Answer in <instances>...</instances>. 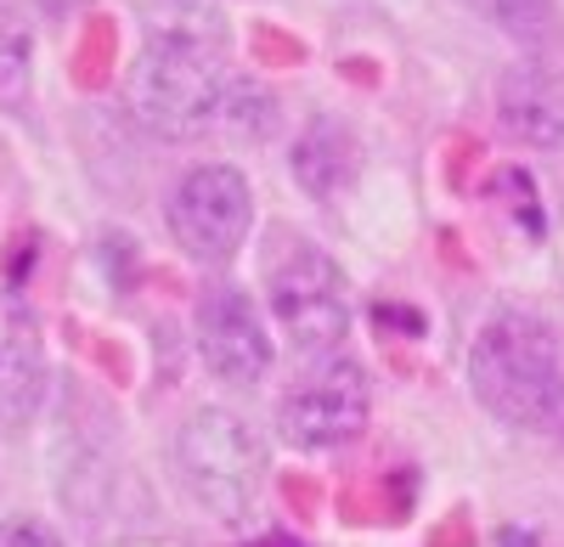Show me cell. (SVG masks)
Segmentation results:
<instances>
[{"label": "cell", "mask_w": 564, "mask_h": 547, "mask_svg": "<svg viewBox=\"0 0 564 547\" xmlns=\"http://www.w3.org/2000/svg\"><path fill=\"white\" fill-rule=\"evenodd\" d=\"M34 85V18L23 0H0V108H23Z\"/></svg>", "instance_id": "8fae6325"}, {"label": "cell", "mask_w": 564, "mask_h": 547, "mask_svg": "<svg viewBox=\"0 0 564 547\" xmlns=\"http://www.w3.org/2000/svg\"><path fill=\"white\" fill-rule=\"evenodd\" d=\"M175 480L193 503L215 519H238L254 508L265 485V440L254 435L249 418L226 413V406H204L175 429L170 446Z\"/></svg>", "instance_id": "3957f363"}, {"label": "cell", "mask_w": 564, "mask_h": 547, "mask_svg": "<svg viewBox=\"0 0 564 547\" xmlns=\"http://www.w3.org/2000/svg\"><path fill=\"white\" fill-rule=\"evenodd\" d=\"M249 226H254V193H249V180L231 164H204V169L175 180L170 232L193 260H204V265L231 260L243 249Z\"/></svg>", "instance_id": "8992f818"}, {"label": "cell", "mask_w": 564, "mask_h": 547, "mask_svg": "<svg viewBox=\"0 0 564 547\" xmlns=\"http://www.w3.org/2000/svg\"><path fill=\"white\" fill-rule=\"evenodd\" d=\"M220 23L204 0H164L148 12V45L130 68V108L164 142H193L226 119L231 79L220 63Z\"/></svg>", "instance_id": "6da1fadb"}, {"label": "cell", "mask_w": 564, "mask_h": 547, "mask_svg": "<svg viewBox=\"0 0 564 547\" xmlns=\"http://www.w3.org/2000/svg\"><path fill=\"white\" fill-rule=\"evenodd\" d=\"M367 406H372L367 373L350 355L334 350V355H316L311 368L282 390L276 429L300 451H334V446H350L367 429Z\"/></svg>", "instance_id": "5b68a950"}, {"label": "cell", "mask_w": 564, "mask_h": 547, "mask_svg": "<svg viewBox=\"0 0 564 547\" xmlns=\"http://www.w3.org/2000/svg\"><path fill=\"white\" fill-rule=\"evenodd\" d=\"M198 355L231 390H254L271 373V333L243 288L220 283L198 299Z\"/></svg>", "instance_id": "52a82bcc"}, {"label": "cell", "mask_w": 564, "mask_h": 547, "mask_svg": "<svg viewBox=\"0 0 564 547\" xmlns=\"http://www.w3.org/2000/svg\"><path fill=\"white\" fill-rule=\"evenodd\" d=\"M0 547H63L57 530H45L40 519H7L0 525Z\"/></svg>", "instance_id": "4fadbf2b"}, {"label": "cell", "mask_w": 564, "mask_h": 547, "mask_svg": "<svg viewBox=\"0 0 564 547\" xmlns=\"http://www.w3.org/2000/svg\"><path fill=\"white\" fill-rule=\"evenodd\" d=\"M45 401V339L18 294H0V429H23Z\"/></svg>", "instance_id": "ba28073f"}, {"label": "cell", "mask_w": 564, "mask_h": 547, "mask_svg": "<svg viewBox=\"0 0 564 547\" xmlns=\"http://www.w3.org/2000/svg\"><path fill=\"white\" fill-rule=\"evenodd\" d=\"M491 7H497V18H502L513 34H525V40L547 23V0H491Z\"/></svg>", "instance_id": "7c38bea8"}, {"label": "cell", "mask_w": 564, "mask_h": 547, "mask_svg": "<svg viewBox=\"0 0 564 547\" xmlns=\"http://www.w3.org/2000/svg\"><path fill=\"white\" fill-rule=\"evenodd\" d=\"M497 119L531 147H564V90L547 68H508L497 79Z\"/></svg>", "instance_id": "9c48e42d"}, {"label": "cell", "mask_w": 564, "mask_h": 547, "mask_svg": "<svg viewBox=\"0 0 564 547\" xmlns=\"http://www.w3.org/2000/svg\"><path fill=\"white\" fill-rule=\"evenodd\" d=\"M468 384L513 429L564 435V355L525 310H502L468 350Z\"/></svg>", "instance_id": "7a4b0ae2"}, {"label": "cell", "mask_w": 564, "mask_h": 547, "mask_svg": "<svg viewBox=\"0 0 564 547\" xmlns=\"http://www.w3.org/2000/svg\"><path fill=\"white\" fill-rule=\"evenodd\" d=\"M265 288H271V316L282 322V333L294 339V350L305 355H334L350 333V294L339 265L327 260L311 243H289L271 271H265Z\"/></svg>", "instance_id": "277c9868"}, {"label": "cell", "mask_w": 564, "mask_h": 547, "mask_svg": "<svg viewBox=\"0 0 564 547\" xmlns=\"http://www.w3.org/2000/svg\"><path fill=\"white\" fill-rule=\"evenodd\" d=\"M249 547H300L294 536H260V541H249Z\"/></svg>", "instance_id": "5bb4252c"}, {"label": "cell", "mask_w": 564, "mask_h": 547, "mask_svg": "<svg viewBox=\"0 0 564 547\" xmlns=\"http://www.w3.org/2000/svg\"><path fill=\"white\" fill-rule=\"evenodd\" d=\"M361 169V142H356V130L334 113H322L300 130V142H294V175H300V187L311 198H339L350 180Z\"/></svg>", "instance_id": "30bf717a"}]
</instances>
